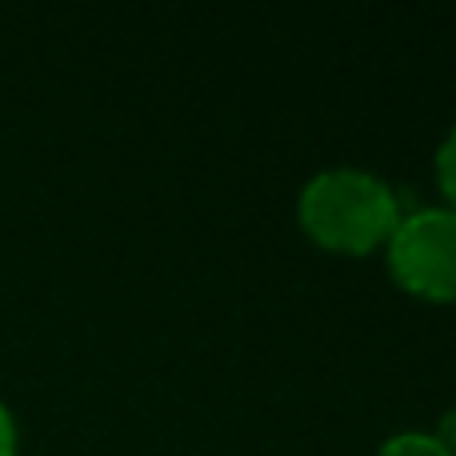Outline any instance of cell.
<instances>
[{
  "instance_id": "obj_4",
  "label": "cell",
  "mask_w": 456,
  "mask_h": 456,
  "mask_svg": "<svg viewBox=\"0 0 456 456\" xmlns=\"http://www.w3.org/2000/svg\"><path fill=\"white\" fill-rule=\"evenodd\" d=\"M433 173H436V189L444 192V205L456 208V125L449 128V136L441 141V149H436Z\"/></svg>"
},
{
  "instance_id": "obj_6",
  "label": "cell",
  "mask_w": 456,
  "mask_h": 456,
  "mask_svg": "<svg viewBox=\"0 0 456 456\" xmlns=\"http://www.w3.org/2000/svg\"><path fill=\"white\" fill-rule=\"evenodd\" d=\"M436 441L444 444V452H449V456H456V404H452V409L441 417V428H436Z\"/></svg>"
},
{
  "instance_id": "obj_5",
  "label": "cell",
  "mask_w": 456,
  "mask_h": 456,
  "mask_svg": "<svg viewBox=\"0 0 456 456\" xmlns=\"http://www.w3.org/2000/svg\"><path fill=\"white\" fill-rule=\"evenodd\" d=\"M0 456H16V420L4 404H0Z\"/></svg>"
},
{
  "instance_id": "obj_1",
  "label": "cell",
  "mask_w": 456,
  "mask_h": 456,
  "mask_svg": "<svg viewBox=\"0 0 456 456\" xmlns=\"http://www.w3.org/2000/svg\"><path fill=\"white\" fill-rule=\"evenodd\" d=\"M297 216L308 240L321 248L364 256L372 248H385L404 213L396 205V192L380 176L364 168H324L300 189Z\"/></svg>"
},
{
  "instance_id": "obj_2",
  "label": "cell",
  "mask_w": 456,
  "mask_h": 456,
  "mask_svg": "<svg viewBox=\"0 0 456 456\" xmlns=\"http://www.w3.org/2000/svg\"><path fill=\"white\" fill-rule=\"evenodd\" d=\"M388 273L409 297L452 305L456 300V208H417L401 216L385 244Z\"/></svg>"
},
{
  "instance_id": "obj_3",
  "label": "cell",
  "mask_w": 456,
  "mask_h": 456,
  "mask_svg": "<svg viewBox=\"0 0 456 456\" xmlns=\"http://www.w3.org/2000/svg\"><path fill=\"white\" fill-rule=\"evenodd\" d=\"M377 456H449L433 433H396L380 444Z\"/></svg>"
}]
</instances>
